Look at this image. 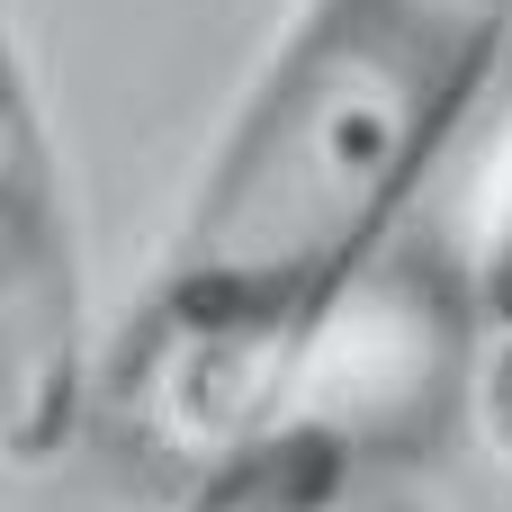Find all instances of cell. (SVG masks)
<instances>
[{"label":"cell","instance_id":"1","mask_svg":"<svg viewBox=\"0 0 512 512\" xmlns=\"http://www.w3.org/2000/svg\"><path fill=\"white\" fill-rule=\"evenodd\" d=\"M512 54V0H297L198 162L90 414L171 459L261 432Z\"/></svg>","mask_w":512,"mask_h":512},{"label":"cell","instance_id":"2","mask_svg":"<svg viewBox=\"0 0 512 512\" xmlns=\"http://www.w3.org/2000/svg\"><path fill=\"white\" fill-rule=\"evenodd\" d=\"M90 288L27 54L0 18V468H54L90 432Z\"/></svg>","mask_w":512,"mask_h":512},{"label":"cell","instance_id":"3","mask_svg":"<svg viewBox=\"0 0 512 512\" xmlns=\"http://www.w3.org/2000/svg\"><path fill=\"white\" fill-rule=\"evenodd\" d=\"M468 279L459 261H432L414 243H387L315 324L288 405L333 423L351 450H387V441H423L459 387H477L468 369ZM279 405V414H288Z\"/></svg>","mask_w":512,"mask_h":512},{"label":"cell","instance_id":"4","mask_svg":"<svg viewBox=\"0 0 512 512\" xmlns=\"http://www.w3.org/2000/svg\"><path fill=\"white\" fill-rule=\"evenodd\" d=\"M351 468H360V450H351L333 423H315V414L288 405V414H270L261 432H243V441H225L216 459H198L189 486L162 512H342Z\"/></svg>","mask_w":512,"mask_h":512},{"label":"cell","instance_id":"5","mask_svg":"<svg viewBox=\"0 0 512 512\" xmlns=\"http://www.w3.org/2000/svg\"><path fill=\"white\" fill-rule=\"evenodd\" d=\"M459 279H468V306L486 333H512V117L504 135L486 144L477 162V189H468V216H459Z\"/></svg>","mask_w":512,"mask_h":512},{"label":"cell","instance_id":"6","mask_svg":"<svg viewBox=\"0 0 512 512\" xmlns=\"http://www.w3.org/2000/svg\"><path fill=\"white\" fill-rule=\"evenodd\" d=\"M468 405H477V432H486V450H495V459L512 468V333H495V342H486Z\"/></svg>","mask_w":512,"mask_h":512}]
</instances>
